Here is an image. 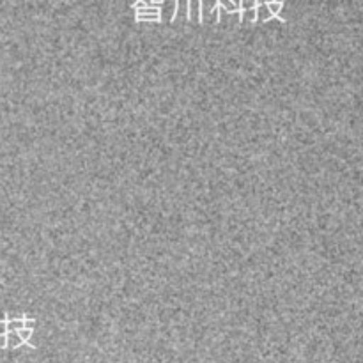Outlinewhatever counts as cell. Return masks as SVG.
Listing matches in <instances>:
<instances>
[{
	"label": "cell",
	"instance_id": "obj_8",
	"mask_svg": "<svg viewBox=\"0 0 363 363\" xmlns=\"http://www.w3.org/2000/svg\"><path fill=\"white\" fill-rule=\"evenodd\" d=\"M32 332H34V330L23 328V330H20V332H18V335H20V339L23 340L25 344H28V346H30V347H34V344H30V337H32Z\"/></svg>",
	"mask_w": 363,
	"mask_h": 363
},
{
	"label": "cell",
	"instance_id": "obj_7",
	"mask_svg": "<svg viewBox=\"0 0 363 363\" xmlns=\"http://www.w3.org/2000/svg\"><path fill=\"white\" fill-rule=\"evenodd\" d=\"M268 4V9L272 11V14L275 18H279V20H282V16H280V11L284 9V2H266Z\"/></svg>",
	"mask_w": 363,
	"mask_h": 363
},
{
	"label": "cell",
	"instance_id": "obj_4",
	"mask_svg": "<svg viewBox=\"0 0 363 363\" xmlns=\"http://www.w3.org/2000/svg\"><path fill=\"white\" fill-rule=\"evenodd\" d=\"M7 350H16V347L23 346V340L20 339V335H18V332H9L7 333Z\"/></svg>",
	"mask_w": 363,
	"mask_h": 363
},
{
	"label": "cell",
	"instance_id": "obj_2",
	"mask_svg": "<svg viewBox=\"0 0 363 363\" xmlns=\"http://www.w3.org/2000/svg\"><path fill=\"white\" fill-rule=\"evenodd\" d=\"M25 318L27 315H21V318H7V333L9 332H20L25 328Z\"/></svg>",
	"mask_w": 363,
	"mask_h": 363
},
{
	"label": "cell",
	"instance_id": "obj_10",
	"mask_svg": "<svg viewBox=\"0 0 363 363\" xmlns=\"http://www.w3.org/2000/svg\"><path fill=\"white\" fill-rule=\"evenodd\" d=\"M34 326H35V319L25 318V328H28V330H34Z\"/></svg>",
	"mask_w": 363,
	"mask_h": 363
},
{
	"label": "cell",
	"instance_id": "obj_3",
	"mask_svg": "<svg viewBox=\"0 0 363 363\" xmlns=\"http://www.w3.org/2000/svg\"><path fill=\"white\" fill-rule=\"evenodd\" d=\"M269 18H275L272 14V11L268 9V4L259 2L257 4V21H268Z\"/></svg>",
	"mask_w": 363,
	"mask_h": 363
},
{
	"label": "cell",
	"instance_id": "obj_9",
	"mask_svg": "<svg viewBox=\"0 0 363 363\" xmlns=\"http://www.w3.org/2000/svg\"><path fill=\"white\" fill-rule=\"evenodd\" d=\"M0 335H7V318L0 319Z\"/></svg>",
	"mask_w": 363,
	"mask_h": 363
},
{
	"label": "cell",
	"instance_id": "obj_1",
	"mask_svg": "<svg viewBox=\"0 0 363 363\" xmlns=\"http://www.w3.org/2000/svg\"><path fill=\"white\" fill-rule=\"evenodd\" d=\"M188 18L191 21H197V23H202V2H188Z\"/></svg>",
	"mask_w": 363,
	"mask_h": 363
},
{
	"label": "cell",
	"instance_id": "obj_11",
	"mask_svg": "<svg viewBox=\"0 0 363 363\" xmlns=\"http://www.w3.org/2000/svg\"><path fill=\"white\" fill-rule=\"evenodd\" d=\"M6 347H7V337L0 335V350H6Z\"/></svg>",
	"mask_w": 363,
	"mask_h": 363
},
{
	"label": "cell",
	"instance_id": "obj_5",
	"mask_svg": "<svg viewBox=\"0 0 363 363\" xmlns=\"http://www.w3.org/2000/svg\"><path fill=\"white\" fill-rule=\"evenodd\" d=\"M240 21L241 23H254V21H257V7H255V9L241 11Z\"/></svg>",
	"mask_w": 363,
	"mask_h": 363
},
{
	"label": "cell",
	"instance_id": "obj_6",
	"mask_svg": "<svg viewBox=\"0 0 363 363\" xmlns=\"http://www.w3.org/2000/svg\"><path fill=\"white\" fill-rule=\"evenodd\" d=\"M218 4H220V7H222V9H225V13H229V14L241 13L240 2H230V0H225V2H218Z\"/></svg>",
	"mask_w": 363,
	"mask_h": 363
}]
</instances>
